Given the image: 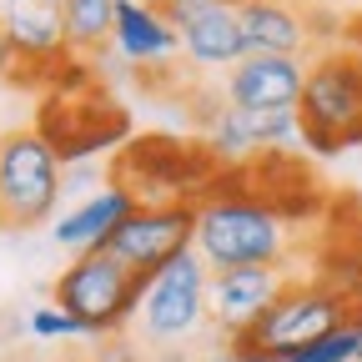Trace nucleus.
<instances>
[{"mask_svg":"<svg viewBox=\"0 0 362 362\" xmlns=\"http://www.w3.org/2000/svg\"><path fill=\"white\" fill-rule=\"evenodd\" d=\"M111 45L131 66H171L181 56V40H176L171 21L156 11V0H116Z\"/></svg>","mask_w":362,"mask_h":362,"instance_id":"obj_17","label":"nucleus"},{"mask_svg":"<svg viewBox=\"0 0 362 362\" xmlns=\"http://www.w3.org/2000/svg\"><path fill=\"white\" fill-rule=\"evenodd\" d=\"M297 126L312 156H337L347 146H362V51L357 45L342 40L307 61Z\"/></svg>","mask_w":362,"mask_h":362,"instance_id":"obj_2","label":"nucleus"},{"mask_svg":"<svg viewBox=\"0 0 362 362\" xmlns=\"http://www.w3.org/2000/svg\"><path fill=\"white\" fill-rule=\"evenodd\" d=\"M116 30V0H66V45L71 56L101 61Z\"/></svg>","mask_w":362,"mask_h":362,"instance_id":"obj_18","label":"nucleus"},{"mask_svg":"<svg viewBox=\"0 0 362 362\" xmlns=\"http://www.w3.org/2000/svg\"><path fill=\"white\" fill-rule=\"evenodd\" d=\"M357 347H362V327L347 322V327H337L327 337H312V342L282 352V362H357Z\"/></svg>","mask_w":362,"mask_h":362,"instance_id":"obj_19","label":"nucleus"},{"mask_svg":"<svg viewBox=\"0 0 362 362\" xmlns=\"http://www.w3.org/2000/svg\"><path fill=\"white\" fill-rule=\"evenodd\" d=\"M192 247H197V202H146L106 237L101 252H111L141 277H156Z\"/></svg>","mask_w":362,"mask_h":362,"instance_id":"obj_9","label":"nucleus"},{"mask_svg":"<svg viewBox=\"0 0 362 362\" xmlns=\"http://www.w3.org/2000/svg\"><path fill=\"white\" fill-rule=\"evenodd\" d=\"M211 146V156L221 166H247L267 151H287L302 141V126H297V106L287 111H242V106H226L211 131L202 136Z\"/></svg>","mask_w":362,"mask_h":362,"instance_id":"obj_11","label":"nucleus"},{"mask_svg":"<svg viewBox=\"0 0 362 362\" xmlns=\"http://www.w3.org/2000/svg\"><path fill=\"white\" fill-rule=\"evenodd\" d=\"M357 362H362V347H357Z\"/></svg>","mask_w":362,"mask_h":362,"instance_id":"obj_25","label":"nucleus"},{"mask_svg":"<svg viewBox=\"0 0 362 362\" xmlns=\"http://www.w3.org/2000/svg\"><path fill=\"white\" fill-rule=\"evenodd\" d=\"M66 197V166L35 126L0 136V232H30L56 216Z\"/></svg>","mask_w":362,"mask_h":362,"instance_id":"obj_6","label":"nucleus"},{"mask_svg":"<svg viewBox=\"0 0 362 362\" xmlns=\"http://www.w3.org/2000/svg\"><path fill=\"white\" fill-rule=\"evenodd\" d=\"M136 206H141V202H136V197L121 187V181L106 176V187H101V192H90L81 206H71V211L51 226V237H56L61 247H71L76 257H81V252H101L106 237L116 232V226H121Z\"/></svg>","mask_w":362,"mask_h":362,"instance_id":"obj_16","label":"nucleus"},{"mask_svg":"<svg viewBox=\"0 0 362 362\" xmlns=\"http://www.w3.org/2000/svg\"><path fill=\"white\" fill-rule=\"evenodd\" d=\"M16 40H11V30H6V21H0V81H11V71H16Z\"/></svg>","mask_w":362,"mask_h":362,"instance_id":"obj_23","label":"nucleus"},{"mask_svg":"<svg viewBox=\"0 0 362 362\" xmlns=\"http://www.w3.org/2000/svg\"><path fill=\"white\" fill-rule=\"evenodd\" d=\"M146 282L151 277L131 272L111 252H81L51 282V307H61L86 337H116L136 322Z\"/></svg>","mask_w":362,"mask_h":362,"instance_id":"obj_4","label":"nucleus"},{"mask_svg":"<svg viewBox=\"0 0 362 362\" xmlns=\"http://www.w3.org/2000/svg\"><path fill=\"white\" fill-rule=\"evenodd\" d=\"M156 11L171 21L192 76H226L247 56L242 16L226 0H156Z\"/></svg>","mask_w":362,"mask_h":362,"instance_id":"obj_10","label":"nucleus"},{"mask_svg":"<svg viewBox=\"0 0 362 362\" xmlns=\"http://www.w3.org/2000/svg\"><path fill=\"white\" fill-rule=\"evenodd\" d=\"M287 277H297V272H287V267H226V272H211L206 307H211V322L221 327V337L247 332L272 307V297L287 287Z\"/></svg>","mask_w":362,"mask_h":362,"instance_id":"obj_13","label":"nucleus"},{"mask_svg":"<svg viewBox=\"0 0 362 362\" xmlns=\"http://www.w3.org/2000/svg\"><path fill=\"white\" fill-rule=\"evenodd\" d=\"M297 226L247 187V166H221L197 202V257L211 272L226 267H287Z\"/></svg>","mask_w":362,"mask_h":362,"instance_id":"obj_1","label":"nucleus"},{"mask_svg":"<svg viewBox=\"0 0 362 362\" xmlns=\"http://www.w3.org/2000/svg\"><path fill=\"white\" fill-rule=\"evenodd\" d=\"M30 332H35L40 342H56V337H86L61 307H35V312H30Z\"/></svg>","mask_w":362,"mask_h":362,"instance_id":"obj_20","label":"nucleus"},{"mask_svg":"<svg viewBox=\"0 0 362 362\" xmlns=\"http://www.w3.org/2000/svg\"><path fill=\"white\" fill-rule=\"evenodd\" d=\"M0 21H6L21 61L56 71L71 56V45H66V0H0Z\"/></svg>","mask_w":362,"mask_h":362,"instance_id":"obj_15","label":"nucleus"},{"mask_svg":"<svg viewBox=\"0 0 362 362\" xmlns=\"http://www.w3.org/2000/svg\"><path fill=\"white\" fill-rule=\"evenodd\" d=\"M206 362H282V357L267 352V347H257V342H247V337H226Z\"/></svg>","mask_w":362,"mask_h":362,"instance_id":"obj_21","label":"nucleus"},{"mask_svg":"<svg viewBox=\"0 0 362 362\" xmlns=\"http://www.w3.org/2000/svg\"><path fill=\"white\" fill-rule=\"evenodd\" d=\"M352 322H357V327H362V302H357V307H352Z\"/></svg>","mask_w":362,"mask_h":362,"instance_id":"obj_24","label":"nucleus"},{"mask_svg":"<svg viewBox=\"0 0 362 362\" xmlns=\"http://www.w3.org/2000/svg\"><path fill=\"white\" fill-rule=\"evenodd\" d=\"M35 131L51 141L61 166L101 161L106 151L116 156L131 141V111L106 96L101 81L86 90H45L35 106Z\"/></svg>","mask_w":362,"mask_h":362,"instance_id":"obj_5","label":"nucleus"},{"mask_svg":"<svg viewBox=\"0 0 362 362\" xmlns=\"http://www.w3.org/2000/svg\"><path fill=\"white\" fill-rule=\"evenodd\" d=\"M247 56H317L312 0H237Z\"/></svg>","mask_w":362,"mask_h":362,"instance_id":"obj_14","label":"nucleus"},{"mask_svg":"<svg viewBox=\"0 0 362 362\" xmlns=\"http://www.w3.org/2000/svg\"><path fill=\"white\" fill-rule=\"evenodd\" d=\"M226 6H237V0H226Z\"/></svg>","mask_w":362,"mask_h":362,"instance_id":"obj_26","label":"nucleus"},{"mask_svg":"<svg viewBox=\"0 0 362 362\" xmlns=\"http://www.w3.org/2000/svg\"><path fill=\"white\" fill-rule=\"evenodd\" d=\"M312 56H242L232 71L221 76L226 106L242 111H287L302 101V81H307Z\"/></svg>","mask_w":362,"mask_h":362,"instance_id":"obj_12","label":"nucleus"},{"mask_svg":"<svg viewBox=\"0 0 362 362\" xmlns=\"http://www.w3.org/2000/svg\"><path fill=\"white\" fill-rule=\"evenodd\" d=\"M206 282H211V267L197 252H181L171 267H161L156 277L146 282L141 297V322L146 342H181L211 322V307H206Z\"/></svg>","mask_w":362,"mask_h":362,"instance_id":"obj_8","label":"nucleus"},{"mask_svg":"<svg viewBox=\"0 0 362 362\" xmlns=\"http://www.w3.org/2000/svg\"><path fill=\"white\" fill-rule=\"evenodd\" d=\"M216 171L221 161L211 156L206 141L166 136V131H141L111 156V181H121L141 206L146 202H202Z\"/></svg>","mask_w":362,"mask_h":362,"instance_id":"obj_3","label":"nucleus"},{"mask_svg":"<svg viewBox=\"0 0 362 362\" xmlns=\"http://www.w3.org/2000/svg\"><path fill=\"white\" fill-rule=\"evenodd\" d=\"M101 176V161H76L66 166V192H90V181Z\"/></svg>","mask_w":362,"mask_h":362,"instance_id":"obj_22","label":"nucleus"},{"mask_svg":"<svg viewBox=\"0 0 362 362\" xmlns=\"http://www.w3.org/2000/svg\"><path fill=\"white\" fill-rule=\"evenodd\" d=\"M352 322V302L337 297L327 282H317V277H287V287L272 297V307L257 317V322L247 332H232V337H247L267 352H292L312 337H327L337 327Z\"/></svg>","mask_w":362,"mask_h":362,"instance_id":"obj_7","label":"nucleus"}]
</instances>
